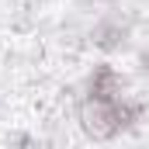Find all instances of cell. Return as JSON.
Masks as SVG:
<instances>
[{
  "label": "cell",
  "instance_id": "obj_1",
  "mask_svg": "<svg viewBox=\"0 0 149 149\" xmlns=\"http://www.w3.org/2000/svg\"><path fill=\"white\" fill-rule=\"evenodd\" d=\"M76 118H80V128L90 139L108 142V139H118V135H125V132H132V128H139L146 121V101L132 97L128 90L125 94H111V97L80 94Z\"/></svg>",
  "mask_w": 149,
  "mask_h": 149
},
{
  "label": "cell",
  "instance_id": "obj_2",
  "mask_svg": "<svg viewBox=\"0 0 149 149\" xmlns=\"http://www.w3.org/2000/svg\"><path fill=\"white\" fill-rule=\"evenodd\" d=\"M128 35H132V24H128V17H121V14H104V17H97V24L90 28V42H94L97 49H104V52L125 49Z\"/></svg>",
  "mask_w": 149,
  "mask_h": 149
},
{
  "label": "cell",
  "instance_id": "obj_3",
  "mask_svg": "<svg viewBox=\"0 0 149 149\" xmlns=\"http://www.w3.org/2000/svg\"><path fill=\"white\" fill-rule=\"evenodd\" d=\"M83 94H94V97L125 94V76L118 73V66H111V63H97L87 73V80H83Z\"/></svg>",
  "mask_w": 149,
  "mask_h": 149
},
{
  "label": "cell",
  "instance_id": "obj_4",
  "mask_svg": "<svg viewBox=\"0 0 149 149\" xmlns=\"http://www.w3.org/2000/svg\"><path fill=\"white\" fill-rule=\"evenodd\" d=\"M139 73L149 80V52H142V56H139Z\"/></svg>",
  "mask_w": 149,
  "mask_h": 149
}]
</instances>
